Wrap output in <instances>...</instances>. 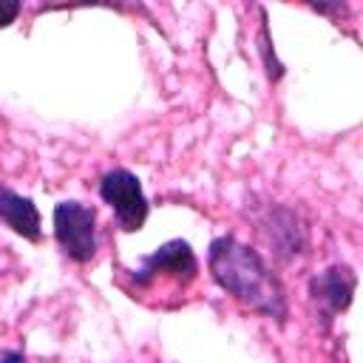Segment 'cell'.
<instances>
[{
	"instance_id": "obj_11",
	"label": "cell",
	"mask_w": 363,
	"mask_h": 363,
	"mask_svg": "<svg viewBox=\"0 0 363 363\" xmlns=\"http://www.w3.org/2000/svg\"><path fill=\"white\" fill-rule=\"evenodd\" d=\"M0 363H28V360H26L23 352H17V349H6V352H0Z\"/></svg>"
},
{
	"instance_id": "obj_3",
	"label": "cell",
	"mask_w": 363,
	"mask_h": 363,
	"mask_svg": "<svg viewBox=\"0 0 363 363\" xmlns=\"http://www.w3.org/2000/svg\"><path fill=\"white\" fill-rule=\"evenodd\" d=\"M54 238L68 261L91 264L96 258V210L74 199L54 204Z\"/></svg>"
},
{
	"instance_id": "obj_4",
	"label": "cell",
	"mask_w": 363,
	"mask_h": 363,
	"mask_svg": "<svg viewBox=\"0 0 363 363\" xmlns=\"http://www.w3.org/2000/svg\"><path fill=\"white\" fill-rule=\"evenodd\" d=\"M99 199L113 210L116 227L122 233H136L145 227L147 213H150V201L142 190L139 176L130 173L128 167H113V170L102 173Z\"/></svg>"
},
{
	"instance_id": "obj_5",
	"label": "cell",
	"mask_w": 363,
	"mask_h": 363,
	"mask_svg": "<svg viewBox=\"0 0 363 363\" xmlns=\"http://www.w3.org/2000/svg\"><path fill=\"white\" fill-rule=\"evenodd\" d=\"M309 301L315 306V320H320L323 329L332 326V320L352 306L354 289H357V272L349 264H332L320 272H315L306 284Z\"/></svg>"
},
{
	"instance_id": "obj_8",
	"label": "cell",
	"mask_w": 363,
	"mask_h": 363,
	"mask_svg": "<svg viewBox=\"0 0 363 363\" xmlns=\"http://www.w3.org/2000/svg\"><path fill=\"white\" fill-rule=\"evenodd\" d=\"M258 17H261V23H258V57H261V65H264V74H267V79L269 82H281L284 79V74H286V68H284V62L278 60V54H275V43H272V34H269V23H267V9L261 6L258 9Z\"/></svg>"
},
{
	"instance_id": "obj_10",
	"label": "cell",
	"mask_w": 363,
	"mask_h": 363,
	"mask_svg": "<svg viewBox=\"0 0 363 363\" xmlns=\"http://www.w3.org/2000/svg\"><path fill=\"white\" fill-rule=\"evenodd\" d=\"M309 9L318 11V14H340V11H346L343 3H332V6H326V3H309Z\"/></svg>"
},
{
	"instance_id": "obj_6",
	"label": "cell",
	"mask_w": 363,
	"mask_h": 363,
	"mask_svg": "<svg viewBox=\"0 0 363 363\" xmlns=\"http://www.w3.org/2000/svg\"><path fill=\"white\" fill-rule=\"evenodd\" d=\"M255 224L281 261H295L309 244L303 221L286 204H278V201L264 204V210L255 216Z\"/></svg>"
},
{
	"instance_id": "obj_1",
	"label": "cell",
	"mask_w": 363,
	"mask_h": 363,
	"mask_svg": "<svg viewBox=\"0 0 363 363\" xmlns=\"http://www.w3.org/2000/svg\"><path fill=\"white\" fill-rule=\"evenodd\" d=\"M207 269L210 278L241 306L275 323H286V289L255 247L238 241L235 235H216L207 247Z\"/></svg>"
},
{
	"instance_id": "obj_7",
	"label": "cell",
	"mask_w": 363,
	"mask_h": 363,
	"mask_svg": "<svg viewBox=\"0 0 363 363\" xmlns=\"http://www.w3.org/2000/svg\"><path fill=\"white\" fill-rule=\"evenodd\" d=\"M0 224H6L14 235L31 244L43 241V218H40L37 204L3 182H0Z\"/></svg>"
},
{
	"instance_id": "obj_2",
	"label": "cell",
	"mask_w": 363,
	"mask_h": 363,
	"mask_svg": "<svg viewBox=\"0 0 363 363\" xmlns=\"http://www.w3.org/2000/svg\"><path fill=\"white\" fill-rule=\"evenodd\" d=\"M196 275H199V261L193 247L184 238H170L142 258V264L130 272V281L136 289H153L162 284L184 289L196 281Z\"/></svg>"
},
{
	"instance_id": "obj_9",
	"label": "cell",
	"mask_w": 363,
	"mask_h": 363,
	"mask_svg": "<svg viewBox=\"0 0 363 363\" xmlns=\"http://www.w3.org/2000/svg\"><path fill=\"white\" fill-rule=\"evenodd\" d=\"M23 11V3L20 0H0V28L11 26Z\"/></svg>"
}]
</instances>
